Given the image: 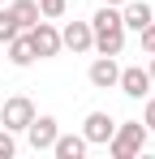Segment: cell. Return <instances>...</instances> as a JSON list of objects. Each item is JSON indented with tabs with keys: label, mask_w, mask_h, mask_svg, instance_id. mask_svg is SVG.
<instances>
[{
	"label": "cell",
	"mask_w": 155,
	"mask_h": 159,
	"mask_svg": "<svg viewBox=\"0 0 155 159\" xmlns=\"http://www.w3.org/2000/svg\"><path fill=\"white\" fill-rule=\"evenodd\" d=\"M103 4H125V0H103Z\"/></svg>",
	"instance_id": "obj_20"
},
{
	"label": "cell",
	"mask_w": 155,
	"mask_h": 159,
	"mask_svg": "<svg viewBox=\"0 0 155 159\" xmlns=\"http://www.w3.org/2000/svg\"><path fill=\"white\" fill-rule=\"evenodd\" d=\"M56 116H35L30 125H26V138H30V146L35 151H52V142H56Z\"/></svg>",
	"instance_id": "obj_6"
},
{
	"label": "cell",
	"mask_w": 155,
	"mask_h": 159,
	"mask_svg": "<svg viewBox=\"0 0 155 159\" xmlns=\"http://www.w3.org/2000/svg\"><path fill=\"white\" fill-rule=\"evenodd\" d=\"M9 13L17 17V26H22V30H30V26H35V22H39V17H43L35 0H13V4H9Z\"/></svg>",
	"instance_id": "obj_13"
},
{
	"label": "cell",
	"mask_w": 155,
	"mask_h": 159,
	"mask_svg": "<svg viewBox=\"0 0 155 159\" xmlns=\"http://www.w3.org/2000/svg\"><path fill=\"white\" fill-rule=\"evenodd\" d=\"M112 129H116V120H112L108 112H91V116L82 120V138H86V142H108Z\"/></svg>",
	"instance_id": "obj_8"
},
{
	"label": "cell",
	"mask_w": 155,
	"mask_h": 159,
	"mask_svg": "<svg viewBox=\"0 0 155 159\" xmlns=\"http://www.w3.org/2000/svg\"><path fill=\"white\" fill-rule=\"evenodd\" d=\"M60 48H69V52H91V48H95L91 22H69V26L60 30Z\"/></svg>",
	"instance_id": "obj_7"
},
{
	"label": "cell",
	"mask_w": 155,
	"mask_h": 159,
	"mask_svg": "<svg viewBox=\"0 0 155 159\" xmlns=\"http://www.w3.org/2000/svg\"><path fill=\"white\" fill-rule=\"evenodd\" d=\"M86 146H91V142H86L82 133H56L52 155H56V159H82V155H86Z\"/></svg>",
	"instance_id": "obj_9"
},
{
	"label": "cell",
	"mask_w": 155,
	"mask_h": 159,
	"mask_svg": "<svg viewBox=\"0 0 155 159\" xmlns=\"http://www.w3.org/2000/svg\"><path fill=\"white\" fill-rule=\"evenodd\" d=\"M30 120H35V103H30L26 95L4 99V107H0V125H4V129H26Z\"/></svg>",
	"instance_id": "obj_4"
},
{
	"label": "cell",
	"mask_w": 155,
	"mask_h": 159,
	"mask_svg": "<svg viewBox=\"0 0 155 159\" xmlns=\"http://www.w3.org/2000/svg\"><path fill=\"white\" fill-rule=\"evenodd\" d=\"M4 48H9V60H13L17 69H26V65L35 60V48H30V39H26V30H22V34H13V39L4 43Z\"/></svg>",
	"instance_id": "obj_12"
},
{
	"label": "cell",
	"mask_w": 155,
	"mask_h": 159,
	"mask_svg": "<svg viewBox=\"0 0 155 159\" xmlns=\"http://www.w3.org/2000/svg\"><path fill=\"white\" fill-rule=\"evenodd\" d=\"M26 39H30V48H35V56H39V60H43V56H56V52H60V30L52 26L48 17H39L35 26L26 30Z\"/></svg>",
	"instance_id": "obj_3"
},
{
	"label": "cell",
	"mask_w": 155,
	"mask_h": 159,
	"mask_svg": "<svg viewBox=\"0 0 155 159\" xmlns=\"http://www.w3.org/2000/svg\"><path fill=\"white\" fill-rule=\"evenodd\" d=\"M39 4V13L48 17V22H56V17H65V9H69V0H35Z\"/></svg>",
	"instance_id": "obj_15"
},
{
	"label": "cell",
	"mask_w": 155,
	"mask_h": 159,
	"mask_svg": "<svg viewBox=\"0 0 155 159\" xmlns=\"http://www.w3.org/2000/svg\"><path fill=\"white\" fill-rule=\"evenodd\" d=\"M13 34H22V26H17V17L9 13V9H0V48L13 39Z\"/></svg>",
	"instance_id": "obj_14"
},
{
	"label": "cell",
	"mask_w": 155,
	"mask_h": 159,
	"mask_svg": "<svg viewBox=\"0 0 155 159\" xmlns=\"http://www.w3.org/2000/svg\"><path fill=\"white\" fill-rule=\"evenodd\" d=\"M142 142H147V125H142V120H125V125L112 129L108 151H112V159H134L142 151Z\"/></svg>",
	"instance_id": "obj_2"
},
{
	"label": "cell",
	"mask_w": 155,
	"mask_h": 159,
	"mask_svg": "<svg viewBox=\"0 0 155 159\" xmlns=\"http://www.w3.org/2000/svg\"><path fill=\"white\" fill-rule=\"evenodd\" d=\"M138 34H142V52H147V56H155V17H151L142 30H138Z\"/></svg>",
	"instance_id": "obj_16"
},
{
	"label": "cell",
	"mask_w": 155,
	"mask_h": 159,
	"mask_svg": "<svg viewBox=\"0 0 155 159\" xmlns=\"http://www.w3.org/2000/svg\"><path fill=\"white\" fill-rule=\"evenodd\" d=\"M91 86H99V90H108V86H116V78H121V69H116V56H99L95 65H91Z\"/></svg>",
	"instance_id": "obj_10"
},
{
	"label": "cell",
	"mask_w": 155,
	"mask_h": 159,
	"mask_svg": "<svg viewBox=\"0 0 155 159\" xmlns=\"http://www.w3.org/2000/svg\"><path fill=\"white\" fill-rule=\"evenodd\" d=\"M91 34H95V52L99 56H121L125 48V22L116 4H103L99 13L91 17Z\"/></svg>",
	"instance_id": "obj_1"
},
{
	"label": "cell",
	"mask_w": 155,
	"mask_h": 159,
	"mask_svg": "<svg viewBox=\"0 0 155 159\" xmlns=\"http://www.w3.org/2000/svg\"><path fill=\"white\" fill-rule=\"evenodd\" d=\"M0 52H4V48H0Z\"/></svg>",
	"instance_id": "obj_21"
},
{
	"label": "cell",
	"mask_w": 155,
	"mask_h": 159,
	"mask_svg": "<svg viewBox=\"0 0 155 159\" xmlns=\"http://www.w3.org/2000/svg\"><path fill=\"white\" fill-rule=\"evenodd\" d=\"M147 73H151V82H155V56H151V69H147Z\"/></svg>",
	"instance_id": "obj_19"
},
{
	"label": "cell",
	"mask_w": 155,
	"mask_h": 159,
	"mask_svg": "<svg viewBox=\"0 0 155 159\" xmlns=\"http://www.w3.org/2000/svg\"><path fill=\"white\" fill-rule=\"evenodd\" d=\"M116 86L125 90L129 99H142V95H151V73L142 69V65H129V69H121V78H116Z\"/></svg>",
	"instance_id": "obj_5"
},
{
	"label": "cell",
	"mask_w": 155,
	"mask_h": 159,
	"mask_svg": "<svg viewBox=\"0 0 155 159\" xmlns=\"http://www.w3.org/2000/svg\"><path fill=\"white\" fill-rule=\"evenodd\" d=\"M121 22H125L129 30H142L151 22V4H147V0H125V4H121Z\"/></svg>",
	"instance_id": "obj_11"
},
{
	"label": "cell",
	"mask_w": 155,
	"mask_h": 159,
	"mask_svg": "<svg viewBox=\"0 0 155 159\" xmlns=\"http://www.w3.org/2000/svg\"><path fill=\"white\" fill-rule=\"evenodd\" d=\"M13 151H17V142H13V129H4V133H0V159H9Z\"/></svg>",
	"instance_id": "obj_17"
},
{
	"label": "cell",
	"mask_w": 155,
	"mask_h": 159,
	"mask_svg": "<svg viewBox=\"0 0 155 159\" xmlns=\"http://www.w3.org/2000/svg\"><path fill=\"white\" fill-rule=\"evenodd\" d=\"M142 125H151V129H155V95L147 99V112H142Z\"/></svg>",
	"instance_id": "obj_18"
}]
</instances>
